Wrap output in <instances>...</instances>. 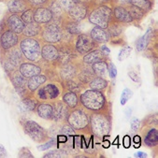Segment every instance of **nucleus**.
<instances>
[{
    "instance_id": "f257e3e1",
    "label": "nucleus",
    "mask_w": 158,
    "mask_h": 158,
    "mask_svg": "<svg viewBox=\"0 0 158 158\" xmlns=\"http://www.w3.org/2000/svg\"><path fill=\"white\" fill-rule=\"evenodd\" d=\"M89 126L93 134L98 138L110 135L111 130V118L108 113L100 111L93 112L89 117Z\"/></svg>"
},
{
    "instance_id": "f03ea898",
    "label": "nucleus",
    "mask_w": 158,
    "mask_h": 158,
    "mask_svg": "<svg viewBox=\"0 0 158 158\" xmlns=\"http://www.w3.org/2000/svg\"><path fill=\"white\" fill-rule=\"evenodd\" d=\"M80 102L82 107L92 112L103 110L106 105V98L102 91L86 90L80 97Z\"/></svg>"
},
{
    "instance_id": "7ed1b4c3",
    "label": "nucleus",
    "mask_w": 158,
    "mask_h": 158,
    "mask_svg": "<svg viewBox=\"0 0 158 158\" xmlns=\"http://www.w3.org/2000/svg\"><path fill=\"white\" fill-rule=\"evenodd\" d=\"M20 51L23 57L29 61L38 62L41 58L40 44L33 38L23 39L20 43Z\"/></svg>"
},
{
    "instance_id": "20e7f679",
    "label": "nucleus",
    "mask_w": 158,
    "mask_h": 158,
    "mask_svg": "<svg viewBox=\"0 0 158 158\" xmlns=\"http://www.w3.org/2000/svg\"><path fill=\"white\" fill-rule=\"evenodd\" d=\"M111 17L112 10L107 6H100L92 10L89 15V21L94 25L107 29L108 25L111 22Z\"/></svg>"
},
{
    "instance_id": "39448f33",
    "label": "nucleus",
    "mask_w": 158,
    "mask_h": 158,
    "mask_svg": "<svg viewBox=\"0 0 158 158\" xmlns=\"http://www.w3.org/2000/svg\"><path fill=\"white\" fill-rule=\"evenodd\" d=\"M67 121L71 127L76 130H85L89 127V115L81 109L70 110Z\"/></svg>"
},
{
    "instance_id": "423d86ee",
    "label": "nucleus",
    "mask_w": 158,
    "mask_h": 158,
    "mask_svg": "<svg viewBox=\"0 0 158 158\" xmlns=\"http://www.w3.org/2000/svg\"><path fill=\"white\" fill-rule=\"evenodd\" d=\"M24 133L35 141L40 142L48 139V133L38 123L32 120H25L23 123Z\"/></svg>"
},
{
    "instance_id": "0eeeda50",
    "label": "nucleus",
    "mask_w": 158,
    "mask_h": 158,
    "mask_svg": "<svg viewBox=\"0 0 158 158\" xmlns=\"http://www.w3.org/2000/svg\"><path fill=\"white\" fill-rule=\"evenodd\" d=\"M41 36L42 40L46 43L53 44L61 41L63 38V32L57 24L50 23L46 25L43 30H41Z\"/></svg>"
},
{
    "instance_id": "6e6552de",
    "label": "nucleus",
    "mask_w": 158,
    "mask_h": 158,
    "mask_svg": "<svg viewBox=\"0 0 158 158\" xmlns=\"http://www.w3.org/2000/svg\"><path fill=\"white\" fill-rule=\"evenodd\" d=\"M97 46V43L94 42L90 36L86 34H80L76 40V51L80 54H85L90 51L94 50V48Z\"/></svg>"
},
{
    "instance_id": "1a4fd4ad",
    "label": "nucleus",
    "mask_w": 158,
    "mask_h": 158,
    "mask_svg": "<svg viewBox=\"0 0 158 158\" xmlns=\"http://www.w3.org/2000/svg\"><path fill=\"white\" fill-rule=\"evenodd\" d=\"M19 42V38L16 33L11 30H7L2 33L0 37V46L3 51H8L11 48H14Z\"/></svg>"
},
{
    "instance_id": "9d476101",
    "label": "nucleus",
    "mask_w": 158,
    "mask_h": 158,
    "mask_svg": "<svg viewBox=\"0 0 158 158\" xmlns=\"http://www.w3.org/2000/svg\"><path fill=\"white\" fill-rule=\"evenodd\" d=\"M70 108L63 101H57L52 104V120L54 122H60L67 120L68 115L70 112Z\"/></svg>"
},
{
    "instance_id": "9b49d317",
    "label": "nucleus",
    "mask_w": 158,
    "mask_h": 158,
    "mask_svg": "<svg viewBox=\"0 0 158 158\" xmlns=\"http://www.w3.org/2000/svg\"><path fill=\"white\" fill-rule=\"evenodd\" d=\"M38 98L41 100H51L59 97L60 90L53 83H49L42 86L38 91Z\"/></svg>"
},
{
    "instance_id": "f8f14e48",
    "label": "nucleus",
    "mask_w": 158,
    "mask_h": 158,
    "mask_svg": "<svg viewBox=\"0 0 158 158\" xmlns=\"http://www.w3.org/2000/svg\"><path fill=\"white\" fill-rule=\"evenodd\" d=\"M73 22H80L83 20L87 15V7L83 2L78 1L73 4V6L67 11Z\"/></svg>"
},
{
    "instance_id": "ddd939ff",
    "label": "nucleus",
    "mask_w": 158,
    "mask_h": 158,
    "mask_svg": "<svg viewBox=\"0 0 158 158\" xmlns=\"http://www.w3.org/2000/svg\"><path fill=\"white\" fill-rule=\"evenodd\" d=\"M19 72L22 76L29 79L41 73V68L33 63H22L19 67Z\"/></svg>"
},
{
    "instance_id": "4468645a",
    "label": "nucleus",
    "mask_w": 158,
    "mask_h": 158,
    "mask_svg": "<svg viewBox=\"0 0 158 158\" xmlns=\"http://www.w3.org/2000/svg\"><path fill=\"white\" fill-rule=\"evenodd\" d=\"M7 26L10 30L13 31L16 34H21L22 31L24 27V23L23 22L22 18L17 14V13H13L11 15H10L6 21Z\"/></svg>"
},
{
    "instance_id": "2eb2a0df",
    "label": "nucleus",
    "mask_w": 158,
    "mask_h": 158,
    "mask_svg": "<svg viewBox=\"0 0 158 158\" xmlns=\"http://www.w3.org/2000/svg\"><path fill=\"white\" fill-rule=\"evenodd\" d=\"M90 37L96 43H107L110 40V37L108 31L98 26L94 27L91 30Z\"/></svg>"
},
{
    "instance_id": "dca6fc26",
    "label": "nucleus",
    "mask_w": 158,
    "mask_h": 158,
    "mask_svg": "<svg viewBox=\"0 0 158 158\" xmlns=\"http://www.w3.org/2000/svg\"><path fill=\"white\" fill-rule=\"evenodd\" d=\"M59 50L53 44L47 43L41 48V58L48 62H52L58 59Z\"/></svg>"
},
{
    "instance_id": "f3484780",
    "label": "nucleus",
    "mask_w": 158,
    "mask_h": 158,
    "mask_svg": "<svg viewBox=\"0 0 158 158\" xmlns=\"http://www.w3.org/2000/svg\"><path fill=\"white\" fill-rule=\"evenodd\" d=\"M107 55L101 51V50H92L89 52L85 53L83 56V62L84 64L91 66L94 63H97L102 60H106Z\"/></svg>"
},
{
    "instance_id": "a211bd4d",
    "label": "nucleus",
    "mask_w": 158,
    "mask_h": 158,
    "mask_svg": "<svg viewBox=\"0 0 158 158\" xmlns=\"http://www.w3.org/2000/svg\"><path fill=\"white\" fill-rule=\"evenodd\" d=\"M113 16H114V20L118 23H129L133 22V19L128 11L127 9H125L123 7H116L113 11Z\"/></svg>"
},
{
    "instance_id": "6ab92c4d",
    "label": "nucleus",
    "mask_w": 158,
    "mask_h": 158,
    "mask_svg": "<svg viewBox=\"0 0 158 158\" xmlns=\"http://www.w3.org/2000/svg\"><path fill=\"white\" fill-rule=\"evenodd\" d=\"M11 81L16 89V91L18 92V94L21 97H23V94L26 92V87H27V81L26 78H24L23 76H22L20 74V72L18 73H13L11 76Z\"/></svg>"
},
{
    "instance_id": "aec40b11",
    "label": "nucleus",
    "mask_w": 158,
    "mask_h": 158,
    "mask_svg": "<svg viewBox=\"0 0 158 158\" xmlns=\"http://www.w3.org/2000/svg\"><path fill=\"white\" fill-rule=\"evenodd\" d=\"M52 20V14L50 9L38 8L34 12V22L38 23H48Z\"/></svg>"
},
{
    "instance_id": "412c9836",
    "label": "nucleus",
    "mask_w": 158,
    "mask_h": 158,
    "mask_svg": "<svg viewBox=\"0 0 158 158\" xmlns=\"http://www.w3.org/2000/svg\"><path fill=\"white\" fill-rule=\"evenodd\" d=\"M41 26L40 23H38L36 22H32L29 23H25L24 27L22 31V34L26 38H33L37 37L41 33Z\"/></svg>"
},
{
    "instance_id": "4be33fe9",
    "label": "nucleus",
    "mask_w": 158,
    "mask_h": 158,
    "mask_svg": "<svg viewBox=\"0 0 158 158\" xmlns=\"http://www.w3.org/2000/svg\"><path fill=\"white\" fill-rule=\"evenodd\" d=\"M46 81H47L46 76L41 75V74H38L36 76L29 78V80L27 81V88L31 92H35Z\"/></svg>"
},
{
    "instance_id": "5701e85b",
    "label": "nucleus",
    "mask_w": 158,
    "mask_h": 158,
    "mask_svg": "<svg viewBox=\"0 0 158 158\" xmlns=\"http://www.w3.org/2000/svg\"><path fill=\"white\" fill-rule=\"evenodd\" d=\"M152 35H153V31H152V28H149V29L147 30V32H146L142 37H140V38L138 40V41H137V43H136V48H137V51H138L139 52H143V51L146 50V48L148 47V44L150 43V40H151V39H152Z\"/></svg>"
},
{
    "instance_id": "b1692460",
    "label": "nucleus",
    "mask_w": 158,
    "mask_h": 158,
    "mask_svg": "<svg viewBox=\"0 0 158 158\" xmlns=\"http://www.w3.org/2000/svg\"><path fill=\"white\" fill-rule=\"evenodd\" d=\"M38 115L45 120H52V105L48 103H40L36 108Z\"/></svg>"
},
{
    "instance_id": "393cba45",
    "label": "nucleus",
    "mask_w": 158,
    "mask_h": 158,
    "mask_svg": "<svg viewBox=\"0 0 158 158\" xmlns=\"http://www.w3.org/2000/svg\"><path fill=\"white\" fill-rule=\"evenodd\" d=\"M91 66H92L91 69L96 76L104 78L107 75V73H108V63L106 62V60H102V61H99L97 63H94V64H92Z\"/></svg>"
},
{
    "instance_id": "a878e982",
    "label": "nucleus",
    "mask_w": 158,
    "mask_h": 158,
    "mask_svg": "<svg viewBox=\"0 0 158 158\" xmlns=\"http://www.w3.org/2000/svg\"><path fill=\"white\" fill-rule=\"evenodd\" d=\"M8 9L11 13H22L27 10V4L24 0H12L9 2Z\"/></svg>"
},
{
    "instance_id": "bb28decb",
    "label": "nucleus",
    "mask_w": 158,
    "mask_h": 158,
    "mask_svg": "<svg viewBox=\"0 0 158 158\" xmlns=\"http://www.w3.org/2000/svg\"><path fill=\"white\" fill-rule=\"evenodd\" d=\"M144 143L148 147H154L158 142V131L156 128H151L147 131L144 138Z\"/></svg>"
},
{
    "instance_id": "cd10ccee",
    "label": "nucleus",
    "mask_w": 158,
    "mask_h": 158,
    "mask_svg": "<svg viewBox=\"0 0 158 158\" xmlns=\"http://www.w3.org/2000/svg\"><path fill=\"white\" fill-rule=\"evenodd\" d=\"M76 72H77V69L73 65L67 64L65 66H63L62 69L60 70V76H61V78L63 80L69 81V80H72L75 77Z\"/></svg>"
},
{
    "instance_id": "c85d7f7f",
    "label": "nucleus",
    "mask_w": 158,
    "mask_h": 158,
    "mask_svg": "<svg viewBox=\"0 0 158 158\" xmlns=\"http://www.w3.org/2000/svg\"><path fill=\"white\" fill-rule=\"evenodd\" d=\"M108 84H109V82L107 80H105L102 77H98V76L94 77L89 82V86L91 89L98 90V91H102V90L106 89Z\"/></svg>"
},
{
    "instance_id": "c756f323",
    "label": "nucleus",
    "mask_w": 158,
    "mask_h": 158,
    "mask_svg": "<svg viewBox=\"0 0 158 158\" xmlns=\"http://www.w3.org/2000/svg\"><path fill=\"white\" fill-rule=\"evenodd\" d=\"M63 102L66 103L70 109H75L79 104V99L76 93L69 91L64 94V96H63Z\"/></svg>"
},
{
    "instance_id": "7c9ffc66",
    "label": "nucleus",
    "mask_w": 158,
    "mask_h": 158,
    "mask_svg": "<svg viewBox=\"0 0 158 158\" xmlns=\"http://www.w3.org/2000/svg\"><path fill=\"white\" fill-rule=\"evenodd\" d=\"M107 28H108V32H109L110 38L118 37L123 32V27H122V25L118 22H116V21L113 22V23L110 22Z\"/></svg>"
},
{
    "instance_id": "2f4dec72",
    "label": "nucleus",
    "mask_w": 158,
    "mask_h": 158,
    "mask_svg": "<svg viewBox=\"0 0 158 158\" xmlns=\"http://www.w3.org/2000/svg\"><path fill=\"white\" fill-rule=\"evenodd\" d=\"M128 2L130 5L136 6L145 12L150 10L152 6V2L151 0H128Z\"/></svg>"
},
{
    "instance_id": "473e14b6",
    "label": "nucleus",
    "mask_w": 158,
    "mask_h": 158,
    "mask_svg": "<svg viewBox=\"0 0 158 158\" xmlns=\"http://www.w3.org/2000/svg\"><path fill=\"white\" fill-rule=\"evenodd\" d=\"M94 76H96V75H94V73L92 70V69H82L78 77H79L80 81H81L82 83H89L90 81Z\"/></svg>"
},
{
    "instance_id": "72a5a7b5",
    "label": "nucleus",
    "mask_w": 158,
    "mask_h": 158,
    "mask_svg": "<svg viewBox=\"0 0 158 158\" xmlns=\"http://www.w3.org/2000/svg\"><path fill=\"white\" fill-rule=\"evenodd\" d=\"M133 21H139V20H141L145 14V11H143L142 10H140L139 8L136 7V6H133V5H130L129 8L127 9Z\"/></svg>"
},
{
    "instance_id": "f704fd0d",
    "label": "nucleus",
    "mask_w": 158,
    "mask_h": 158,
    "mask_svg": "<svg viewBox=\"0 0 158 158\" xmlns=\"http://www.w3.org/2000/svg\"><path fill=\"white\" fill-rule=\"evenodd\" d=\"M23 104L24 106V108L27 110H30V111H34L38 106V101L30 97H27V98H24L23 99Z\"/></svg>"
},
{
    "instance_id": "c9c22d12",
    "label": "nucleus",
    "mask_w": 158,
    "mask_h": 158,
    "mask_svg": "<svg viewBox=\"0 0 158 158\" xmlns=\"http://www.w3.org/2000/svg\"><path fill=\"white\" fill-rule=\"evenodd\" d=\"M21 18L24 23H32L34 22V11L32 10H25L23 12H22Z\"/></svg>"
},
{
    "instance_id": "e433bc0d",
    "label": "nucleus",
    "mask_w": 158,
    "mask_h": 158,
    "mask_svg": "<svg viewBox=\"0 0 158 158\" xmlns=\"http://www.w3.org/2000/svg\"><path fill=\"white\" fill-rule=\"evenodd\" d=\"M50 10L52 14V18L54 17L55 19H58L62 16V8L60 7V5L56 1L51 5Z\"/></svg>"
},
{
    "instance_id": "4c0bfd02",
    "label": "nucleus",
    "mask_w": 158,
    "mask_h": 158,
    "mask_svg": "<svg viewBox=\"0 0 158 158\" xmlns=\"http://www.w3.org/2000/svg\"><path fill=\"white\" fill-rule=\"evenodd\" d=\"M66 29L69 34H73V35H77L80 34V27H78V23L77 22H70L66 25Z\"/></svg>"
},
{
    "instance_id": "58836bf2",
    "label": "nucleus",
    "mask_w": 158,
    "mask_h": 158,
    "mask_svg": "<svg viewBox=\"0 0 158 158\" xmlns=\"http://www.w3.org/2000/svg\"><path fill=\"white\" fill-rule=\"evenodd\" d=\"M132 97H133V92L128 88H125L123 91V94L121 96V105H123V106L125 105L126 102H127V100L130 99Z\"/></svg>"
},
{
    "instance_id": "ea45409f",
    "label": "nucleus",
    "mask_w": 158,
    "mask_h": 158,
    "mask_svg": "<svg viewBox=\"0 0 158 158\" xmlns=\"http://www.w3.org/2000/svg\"><path fill=\"white\" fill-rule=\"evenodd\" d=\"M132 52V48L130 46H124L119 52V55H118V60L119 61H123L125 60L129 56V54L131 53Z\"/></svg>"
},
{
    "instance_id": "a19ab883",
    "label": "nucleus",
    "mask_w": 158,
    "mask_h": 158,
    "mask_svg": "<svg viewBox=\"0 0 158 158\" xmlns=\"http://www.w3.org/2000/svg\"><path fill=\"white\" fill-rule=\"evenodd\" d=\"M66 152L63 150H54V151H51L49 152L47 154H45L43 157L47 158V157H52V158H55V157H66Z\"/></svg>"
},
{
    "instance_id": "79ce46f5",
    "label": "nucleus",
    "mask_w": 158,
    "mask_h": 158,
    "mask_svg": "<svg viewBox=\"0 0 158 158\" xmlns=\"http://www.w3.org/2000/svg\"><path fill=\"white\" fill-rule=\"evenodd\" d=\"M57 3L60 5L62 9H64L66 11H68L75 3V0H57Z\"/></svg>"
},
{
    "instance_id": "37998d69",
    "label": "nucleus",
    "mask_w": 158,
    "mask_h": 158,
    "mask_svg": "<svg viewBox=\"0 0 158 158\" xmlns=\"http://www.w3.org/2000/svg\"><path fill=\"white\" fill-rule=\"evenodd\" d=\"M57 139H51L48 142H46V143H44V144H42V145H40L39 147H38V150L39 151H45V150H48V149H50V148H52V147H53V146H55L56 144H57Z\"/></svg>"
},
{
    "instance_id": "c03bdc74",
    "label": "nucleus",
    "mask_w": 158,
    "mask_h": 158,
    "mask_svg": "<svg viewBox=\"0 0 158 158\" xmlns=\"http://www.w3.org/2000/svg\"><path fill=\"white\" fill-rule=\"evenodd\" d=\"M61 131H62V134H63V135L67 136L68 138H70V137H74V136H75L74 128H72L69 123L63 126V128H62Z\"/></svg>"
},
{
    "instance_id": "a18cd8bd",
    "label": "nucleus",
    "mask_w": 158,
    "mask_h": 158,
    "mask_svg": "<svg viewBox=\"0 0 158 158\" xmlns=\"http://www.w3.org/2000/svg\"><path fill=\"white\" fill-rule=\"evenodd\" d=\"M108 73L110 79H115L117 76V69L114 66L113 63H110L108 64Z\"/></svg>"
},
{
    "instance_id": "49530a36",
    "label": "nucleus",
    "mask_w": 158,
    "mask_h": 158,
    "mask_svg": "<svg viewBox=\"0 0 158 158\" xmlns=\"http://www.w3.org/2000/svg\"><path fill=\"white\" fill-rule=\"evenodd\" d=\"M130 126L133 132H137L140 127V121L138 118H133L130 122Z\"/></svg>"
},
{
    "instance_id": "de8ad7c7",
    "label": "nucleus",
    "mask_w": 158,
    "mask_h": 158,
    "mask_svg": "<svg viewBox=\"0 0 158 158\" xmlns=\"http://www.w3.org/2000/svg\"><path fill=\"white\" fill-rule=\"evenodd\" d=\"M18 156L19 157H29V158H33L34 157L32 154H31V152L27 148H22L19 151Z\"/></svg>"
},
{
    "instance_id": "09e8293b",
    "label": "nucleus",
    "mask_w": 158,
    "mask_h": 158,
    "mask_svg": "<svg viewBox=\"0 0 158 158\" xmlns=\"http://www.w3.org/2000/svg\"><path fill=\"white\" fill-rule=\"evenodd\" d=\"M69 86H68V88L71 91V92H74V93H78V92H80V87H79V84L77 83V82H75V81H71V80H69Z\"/></svg>"
},
{
    "instance_id": "8fccbe9b",
    "label": "nucleus",
    "mask_w": 158,
    "mask_h": 158,
    "mask_svg": "<svg viewBox=\"0 0 158 158\" xmlns=\"http://www.w3.org/2000/svg\"><path fill=\"white\" fill-rule=\"evenodd\" d=\"M128 76H129V77L131 78V80L134 81L135 82H140V77H139V75L136 71H134V70L128 71Z\"/></svg>"
},
{
    "instance_id": "3c124183",
    "label": "nucleus",
    "mask_w": 158,
    "mask_h": 158,
    "mask_svg": "<svg viewBox=\"0 0 158 158\" xmlns=\"http://www.w3.org/2000/svg\"><path fill=\"white\" fill-rule=\"evenodd\" d=\"M28 2L33 6H41L47 2V0H28Z\"/></svg>"
},
{
    "instance_id": "603ef678",
    "label": "nucleus",
    "mask_w": 158,
    "mask_h": 158,
    "mask_svg": "<svg viewBox=\"0 0 158 158\" xmlns=\"http://www.w3.org/2000/svg\"><path fill=\"white\" fill-rule=\"evenodd\" d=\"M123 144L125 148H129L131 146V139L129 136H125L123 139Z\"/></svg>"
},
{
    "instance_id": "864d4df0",
    "label": "nucleus",
    "mask_w": 158,
    "mask_h": 158,
    "mask_svg": "<svg viewBox=\"0 0 158 158\" xmlns=\"http://www.w3.org/2000/svg\"><path fill=\"white\" fill-rule=\"evenodd\" d=\"M133 142H134V146L136 148L139 147L140 146V143H141V139L139 136H135L134 139H133Z\"/></svg>"
},
{
    "instance_id": "5fc2aeb1",
    "label": "nucleus",
    "mask_w": 158,
    "mask_h": 158,
    "mask_svg": "<svg viewBox=\"0 0 158 158\" xmlns=\"http://www.w3.org/2000/svg\"><path fill=\"white\" fill-rule=\"evenodd\" d=\"M6 156H7V152L3 147V145L0 144V157H6Z\"/></svg>"
},
{
    "instance_id": "6e6d98bb",
    "label": "nucleus",
    "mask_w": 158,
    "mask_h": 158,
    "mask_svg": "<svg viewBox=\"0 0 158 158\" xmlns=\"http://www.w3.org/2000/svg\"><path fill=\"white\" fill-rule=\"evenodd\" d=\"M100 50L106 54V55H109L110 54V49L108 48V47H106V46H104V45H102L101 46V48H100Z\"/></svg>"
},
{
    "instance_id": "4d7b16f0",
    "label": "nucleus",
    "mask_w": 158,
    "mask_h": 158,
    "mask_svg": "<svg viewBox=\"0 0 158 158\" xmlns=\"http://www.w3.org/2000/svg\"><path fill=\"white\" fill-rule=\"evenodd\" d=\"M135 157H140V158H144V157H147V154L143 152H137L135 154Z\"/></svg>"
},
{
    "instance_id": "13d9d810",
    "label": "nucleus",
    "mask_w": 158,
    "mask_h": 158,
    "mask_svg": "<svg viewBox=\"0 0 158 158\" xmlns=\"http://www.w3.org/2000/svg\"><path fill=\"white\" fill-rule=\"evenodd\" d=\"M131 114H132V110H131V108H127V109L125 110V115H126V117L129 118V117L131 116Z\"/></svg>"
},
{
    "instance_id": "bf43d9fd",
    "label": "nucleus",
    "mask_w": 158,
    "mask_h": 158,
    "mask_svg": "<svg viewBox=\"0 0 158 158\" xmlns=\"http://www.w3.org/2000/svg\"><path fill=\"white\" fill-rule=\"evenodd\" d=\"M110 141H109V140H107V139H105V140H104V142H103V146H104V148H108V147H110Z\"/></svg>"
},
{
    "instance_id": "052dcab7",
    "label": "nucleus",
    "mask_w": 158,
    "mask_h": 158,
    "mask_svg": "<svg viewBox=\"0 0 158 158\" xmlns=\"http://www.w3.org/2000/svg\"><path fill=\"white\" fill-rule=\"evenodd\" d=\"M99 2H107V1H109V0H98Z\"/></svg>"
},
{
    "instance_id": "680f3d73",
    "label": "nucleus",
    "mask_w": 158,
    "mask_h": 158,
    "mask_svg": "<svg viewBox=\"0 0 158 158\" xmlns=\"http://www.w3.org/2000/svg\"><path fill=\"white\" fill-rule=\"evenodd\" d=\"M79 1H81V2H82V1H89V0H79Z\"/></svg>"
}]
</instances>
